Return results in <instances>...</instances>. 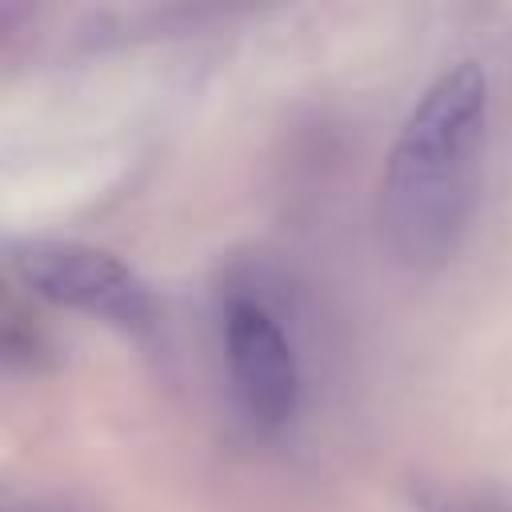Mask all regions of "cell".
<instances>
[{
    "instance_id": "cell-4",
    "label": "cell",
    "mask_w": 512,
    "mask_h": 512,
    "mask_svg": "<svg viewBox=\"0 0 512 512\" xmlns=\"http://www.w3.org/2000/svg\"><path fill=\"white\" fill-rule=\"evenodd\" d=\"M416 504L420 512H512V504L504 500L468 496V492H420Z\"/></svg>"
},
{
    "instance_id": "cell-3",
    "label": "cell",
    "mask_w": 512,
    "mask_h": 512,
    "mask_svg": "<svg viewBox=\"0 0 512 512\" xmlns=\"http://www.w3.org/2000/svg\"><path fill=\"white\" fill-rule=\"evenodd\" d=\"M224 360L232 392L260 432H280L300 408V364L280 320L248 296L224 308Z\"/></svg>"
},
{
    "instance_id": "cell-5",
    "label": "cell",
    "mask_w": 512,
    "mask_h": 512,
    "mask_svg": "<svg viewBox=\"0 0 512 512\" xmlns=\"http://www.w3.org/2000/svg\"><path fill=\"white\" fill-rule=\"evenodd\" d=\"M12 512H88V508H80L72 500H28V504H20Z\"/></svg>"
},
{
    "instance_id": "cell-2",
    "label": "cell",
    "mask_w": 512,
    "mask_h": 512,
    "mask_svg": "<svg viewBox=\"0 0 512 512\" xmlns=\"http://www.w3.org/2000/svg\"><path fill=\"white\" fill-rule=\"evenodd\" d=\"M12 268L36 296L100 316L124 332H148L156 320L148 284L104 248L80 240H28L12 252Z\"/></svg>"
},
{
    "instance_id": "cell-1",
    "label": "cell",
    "mask_w": 512,
    "mask_h": 512,
    "mask_svg": "<svg viewBox=\"0 0 512 512\" xmlns=\"http://www.w3.org/2000/svg\"><path fill=\"white\" fill-rule=\"evenodd\" d=\"M488 144V76L476 60L444 68L400 124L380 188L376 232L408 268L444 264L472 220Z\"/></svg>"
}]
</instances>
